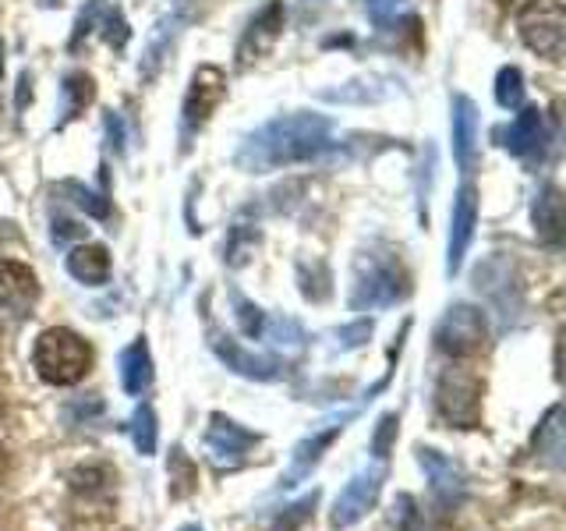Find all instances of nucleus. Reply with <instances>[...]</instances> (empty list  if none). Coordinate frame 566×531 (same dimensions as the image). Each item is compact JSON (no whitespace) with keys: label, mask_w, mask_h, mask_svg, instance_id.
Wrapping results in <instances>:
<instances>
[{"label":"nucleus","mask_w":566,"mask_h":531,"mask_svg":"<svg viewBox=\"0 0 566 531\" xmlns=\"http://www.w3.org/2000/svg\"><path fill=\"white\" fill-rule=\"evenodd\" d=\"M333 149V121L323 114L294 111L265 121L262 128L244 135L234 153V167L244 174H270L280 167L312 164Z\"/></svg>","instance_id":"f257e3e1"},{"label":"nucleus","mask_w":566,"mask_h":531,"mask_svg":"<svg viewBox=\"0 0 566 531\" xmlns=\"http://www.w3.org/2000/svg\"><path fill=\"white\" fill-rule=\"evenodd\" d=\"M411 294L403 262L394 252H365L354 266V288H350V309L354 312H379L394 309Z\"/></svg>","instance_id":"f03ea898"},{"label":"nucleus","mask_w":566,"mask_h":531,"mask_svg":"<svg viewBox=\"0 0 566 531\" xmlns=\"http://www.w3.org/2000/svg\"><path fill=\"white\" fill-rule=\"evenodd\" d=\"M32 365L40 372V379L50 386H75L85 379L88 365H93V351L75 330L53 326L35 336L32 347Z\"/></svg>","instance_id":"7ed1b4c3"},{"label":"nucleus","mask_w":566,"mask_h":531,"mask_svg":"<svg viewBox=\"0 0 566 531\" xmlns=\"http://www.w3.org/2000/svg\"><path fill=\"white\" fill-rule=\"evenodd\" d=\"M517 32L538 58L559 61L566 50V11L559 0H527L517 11Z\"/></svg>","instance_id":"20e7f679"},{"label":"nucleus","mask_w":566,"mask_h":531,"mask_svg":"<svg viewBox=\"0 0 566 531\" xmlns=\"http://www.w3.org/2000/svg\"><path fill=\"white\" fill-rule=\"evenodd\" d=\"M436 412L453 429H478L482 425V379L464 368H447L436 386Z\"/></svg>","instance_id":"39448f33"},{"label":"nucleus","mask_w":566,"mask_h":531,"mask_svg":"<svg viewBox=\"0 0 566 531\" xmlns=\"http://www.w3.org/2000/svg\"><path fill=\"white\" fill-rule=\"evenodd\" d=\"M489 341V319L482 309L468 305V301H457L447 309V315L436 323V347L450 358H474V354L485 351Z\"/></svg>","instance_id":"423d86ee"},{"label":"nucleus","mask_w":566,"mask_h":531,"mask_svg":"<svg viewBox=\"0 0 566 531\" xmlns=\"http://www.w3.org/2000/svg\"><path fill=\"white\" fill-rule=\"evenodd\" d=\"M227 96V75L217 64H202L191 75V85L185 93V106H181V149H191V138L206 128L209 114L217 111L220 100Z\"/></svg>","instance_id":"0eeeda50"},{"label":"nucleus","mask_w":566,"mask_h":531,"mask_svg":"<svg viewBox=\"0 0 566 531\" xmlns=\"http://www.w3.org/2000/svg\"><path fill=\"white\" fill-rule=\"evenodd\" d=\"M382 482H386V460H376V465L354 471L350 482L340 489V496H336L333 513H329V528L344 531V528L358 524L365 513L376 507L379 492H382Z\"/></svg>","instance_id":"6e6552de"},{"label":"nucleus","mask_w":566,"mask_h":531,"mask_svg":"<svg viewBox=\"0 0 566 531\" xmlns=\"http://www.w3.org/2000/svg\"><path fill=\"white\" fill-rule=\"evenodd\" d=\"M40 301V283L29 266L14 259H0V330L22 326Z\"/></svg>","instance_id":"1a4fd4ad"},{"label":"nucleus","mask_w":566,"mask_h":531,"mask_svg":"<svg viewBox=\"0 0 566 531\" xmlns=\"http://www.w3.org/2000/svg\"><path fill=\"white\" fill-rule=\"evenodd\" d=\"M418 465L421 471L429 475V489H432V500L442 513H453L468 496V475L464 468L457 465L453 457L439 454L432 447H418Z\"/></svg>","instance_id":"9d476101"},{"label":"nucleus","mask_w":566,"mask_h":531,"mask_svg":"<svg viewBox=\"0 0 566 531\" xmlns=\"http://www.w3.org/2000/svg\"><path fill=\"white\" fill-rule=\"evenodd\" d=\"M259 447V433L244 429L234 418L227 415H212L209 418V429H206V450H209V460L217 468H238L244 465L248 450Z\"/></svg>","instance_id":"9b49d317"},{"label":"nucleus","mask_w":566,"mask_h":531,"mask_svg":"<svg viewBox=\"0 0 566 531\" xmlns=\"http://www.w3.org/2000/svg\"><path fill=\"white\" fill-rule=\"evenodd\" d=\"M209 347L212 354L230 368V372H238V376L244 379H255V383H273L280 376V362L273 358H265V354H255V351H248L241 347L234 336H227L223 330L217 326H209Z\"/></svg>","instance_id":"f8f14e48"},{"label":"nucleus","mask_w":566,"mask_h":531,"mask_svg":"<svg viewBox=\"0 0 566 531\" xmlns=\"http://www.w3.org/2000/svg\"><path fill=\"white\" fill-rule=\"evenodd\" d=\"M474 227H478V188L471 181H464L453 199V209H450V241H447V273L450 277L460 273V266H464Z\"/></svg>","instance_id":"ddd939ff"},{"label":"nucleus","mask_w":566,"mask_h":531,"mask_svg":"<svg viewBox=\"0 0 566 531\" xmlns=\"http://www.w3.org/2000/svg\"><path fill=\"white\" fill-rule=\"evenodd\" d=\"M283 18H287L283 0H270V4L248 22V29L241 32V43H238V67H248L252 61H259L265 50H273V43L283 32Z\"/></svg>","instance_id":"4468645a"},{"label":"nucleus","mask_w":566,"mask_h":531,"mask_svg":"<svg viewBox=\"0 0 566 531\" xmlns=\"http://www.w3.org/2000/svg\"><path fill=\"white\" fill-rule=\"evenodd\" d=\"M450 132H453V159L457 167L471 174L478 164V106L468 96H453L450 106Z\"/></svg>","instance_id":"2eb2a0df"},{"label":"nucleus","mask_w":566,"mask_h":531,"mask_svg":"<svg viewBox=\"0 0 566 531\" xmlns=\"http://www.w3.org/2000/svg\"><path fill=\"white\" fill-rule=\"evenodd\" d=\"M545 142V114L538 106H521V114L503 128V149L513 156H531Z\"/></svg>","instance_id":"dca6fc26"},{"label":"nucleus","mask_w":566,"mask_h":531,"mask_svg":"<svg viewBox=\"0 0 566 531\" xmlns=\"http://www.w3.org/2000/svg\"><path fill=\"white\" fill-rule=\"evenodd\" d=\"M181 25H185V8H174L170 14H164L159 22L153 25L149 32V46H146V58H142V67H138V75L142 79H153L159 64H164L170 58V46L174 40L181 35Z\"/></svg>","instance_id":"f3484780"},{"label":"nucleus","mask_w":566,"mask_h":531,"mask_svg":"<svg viewBox=\"0 0 566 531\" xmlns=\"http://www.w3.org/2000/svg\"><path fill=\"white\" fill-rule=\"evenodd\" d=\"M354 415V412H350ZM350 415H344L340 421H329L326 429H318V433H312V436H305L294 447V465H291V471H287V478H283V486H294L297 478H305L318 460H323V454H326V447L344 433V421L350 418Z\"/></svg>","instance_id":"a211bd4d"},{"label":"nucleus","mask_w":566,"mask_h":531,"mask_svg":"<svg viewBox=\"0 0 566 531\" xmlns=\"http://www.w3.org/2000/svg\"><path fill=\"white\" fill-rule=\"evenodd\" d=\"M531 220H535V235L545 244L563 241V195L556 185H542L535 191V206H531Z\"/></svg>","instance_id":"6ab92c4d"},{"label":"nucleus","mask_w":566,"mask_h":531,"mask_svg":"<svg viewBox=\"0 0 566 531\" xmlns=\"http://www.w3.org/2000/svg\"><path fill=\"white\" fill-rule=\"evenodd\" d=\"M67 273L75 277L78 283H85V288H103V283L111 280V273H114L111 252H106L103 244H78V248H71Z\"/></svg>","instance_id":"aec40b11"},{"label":"nucleus","mask_w":566,"mask_h":531,"mask_svg":"<svg viewBox=\"0 0 566 531\" xmlns=\"http://www.w3.org/2000/svg\"><path fill=\"white\" fill-rule=\"evenodd\" d=\"M120 386H124V394H132V397L146 394L153 386V354H149L146 336H138V341H132L120 351Z\"/></svg>","instance_id":"412c9836"},{"label":"nucleus","mask_w":566,"mask_h":531,"mask_svg":"<svg viewBox=\"0 0 566 531\" xmlns=\"http://www.w3.org/2000/svg\"><path fill=\"white\" fill-rule=\"evenodd\" d=\"M96 96V82L85 75V71H67L64 75V85H61V117H57V128L71 124L78 114H85V106L93 103Z\"/></svg>","instance_id":"4be33fe9"},{"label":"nucleus","mask_w":566,"mask_h":531,"mask_svg":"<svg viewBox=\"0 0 566 531\" xmlns=\"http://www.w3.org/2000/svg\"><path fill=\"white\" fill-rule=\"evenodd\" d=\"M318 96L329 103H361L365 106V103H379L386 96H394V85H389V79H382V75H368V79H354L340 88H323Z\"/></svg>","instance_id":"5701e85b"},{"label":"nucleus","mask_w":566,"mask_h":531,"mask_svg":"<svg viewBox=\"0 0 566 531\" xmlns=\"http://www.w3.org/2000/svg\"><path fill=\"white\" fill-rule=\"evenodd\" d=\"M535 454L545 460V465L563 468V407L553 404L545 412L538 433H535Z\"/></svg>","instance_id":"b1692460"},{"label":"nucleus","mask_w":566,"mask_h":531,"mask_svg":"<svg viewBox=\"0 0 566 531\" xmlns=\"http://www.w3.org/2000/svg\"><path fill=\"white\" fill-rule=\"evenodd\" d=\"M53 195H61V199L75 202L85 212V217H93V220H106V217H111V202H106L99 191L85 188L78 181H61L57 188H53Z\"/></svg>","instance_id":"393cba45"},{"label":"nucleus","mask_w":566,"mask_h":531,"mask_svg":"<svg viewBox=\"0 0 566 531\" xmlns=\"http://www.w3.org/2000/svg\"><path fill=\"white\" fill-rule=\"evenodd\" d=\"M93 29H99L103 40L111 43L114 50H120L124 43H128V22H124L120 8H111L106 0H99V4H96V22H93Z\"/></svg>","instance_id":"a878e982"},{"label":"nucleus","mask_w":566,"mask_h":531,"mask_svg":"<svg viewBox=\"0 0 566 531\" xmlns=\"http://www.w3.org/2000/svg\"><path fill=\"white\" fill-rule=\"evenodd\" d=\"M495 103L503 106V111H521L524 106V75L521 67H503L500 75H495Z\"/></svg>","instance_id":"bb28decb"},{"label":"nucleus","mask_w":566,"mask_h":531,"mask_svg":"<svg viewBox=\"0 0 566 531\" xmlns=\"http://www.w3.org/2000/svg\"><path fill=\"white\" fill-rule=\"evenodd\" d=\"M132 442L142 457L156 454V412L149 404H142L138 412L132 415Z\"/></svg>","instance_id":"cd10ccee"},{"label":"nucleus","mask_w":566,"mask_h":531,"mask_svg":"<svg viewBox=\"0 0 566 531\" xmlns=\"http://www.w3.org/2000/svg\"><path fill=\"white\" fill-rule=\"evenodd\" d=\"M259 248V230L255 227H248V223H234V230H230V238H227V262L230 266H244L248 256H252Z\"/></svg>","instance_id":"c85d7f7f"},{"label":"nucleus","mask_w":566,"mask_h":531,"mask_svg":"<svg viewBox=\"0 0 566 531\" xmlns=\"http://www.w3.org/2000/svg\"><path fill=\"white\" fill-rule=\"evenodd\" d=\"M195 465H191V457L181 450V447H174L170 450V496H177V500H181V496H188L191 489H195Z\"/></svg>","instance_id":"c756f323"},{"label":"nucleus","mask_w":566,"mask_h":531,"mask_svg":"<svg viewBox=\"0 0 566 531\" xmlns=\"http://www.w3.org/2000/svg\"><path fill=\"white\" fill-rule=\"evenodd\" d=\"M315 503H318V489H312L308 496H301L297 503H291L287 510H283L280 518H276V521L270 524V531H297L301 524H305V521L312 518Z\"/></svg>","instance_id":"7c9ffc66"},{"label":"nucleus","mask_w":566,"mask_h":531,"mask_svg":"<svg viewBox=\"0 0 566 531\" xmlns=\"http://www.w3.org/2000/svg\"><path fill=\"white\" fill-rule=\"evenodd\" d=\"M230 301H234V315H238L241 333H244V336H262V330H265V315H262V309L252 305V301H248L244 294H238V291H230Z\"/></svg>","instance_id":"2f4dec72"},{"label":"nucleus","mask_w":566,"mask_h":531,"mask_svg":"<svg viewBox=\"0 0 566 531\" xmlns=\"http://www.w3.org/2000/svg\"><path fill=\"white\" fill-rule=\"evenodd\" d=\"M394 531H424L418 500H415L411 492H400L397 500H394Z\"/></svg>","instance_id":"473e14b6"},{"label":"nucleus","mask_w":566,"mask_h":531,"mask_svg":"<svg viewBox=\"0 0 566 531\" xmlns=\"http://www.w3.org/2000/svg\"><path fill=\"white\" fill-rule=\"evenodd\" d=\"M403 4H407V0H361V11L371 18V25L386 32V29H394Z\"/></svg>","instance_id":"72a5a7b5"},{"label":"nucleus","mask_w":566,"mask_h":531,"mask_svg":"<svg viewBox=\"0 0 566 531\" xmlns=\"http://www.w3.org/2000/svg\"><path fill=\"white\" fill-rule=\"evenodd\" d=\"M262 333H270L280 347H291V351H297L301 344H305V330H301V326L294 323V319H287V315L273 319V323L265 326Z\"/></svg>","instance_id":"f704fd0d"},{"label":"nucleus","mask_w":566,"mask_h":531,"mask_svg":"<svg viewBox=\"0 0 566 531\" xmlns=\"http://www.w3.org/2000/svg\"><path fill=\"white\" fill-rule=\"evenodd\" d=\"M397 425H400L397 415H382L379 418L376 439H371V454H376V460H386L389 457V447H394V439H397Z\"/></svg>","instance_id":"c9c22d12"},{"label":"nucleus","mask_w":566,"mask_h":531,"mask_svg":"<svg viewBox=\"0 0 566 531\" xmlns=\"http://www.w3.org/2000/svg\"><path fill=\"white\" fill-rule=\"evenodd\" d=\"M371 336V323H354V326H344V330H336V341H340V347H358V344H365Z\"/></svg>","instance_id":"e433bc0d"},{"label":"nucleus","mask_w":566,"mask_h":531,"mask_svg":"<svg viewBox=\"0 0 566 531\" xmlns=\"http://www.w3.org/2000/svg\"><path fill=\"white\" fill-rule=\"evenodd\" d=\"M50 235H53V241H57V244H64L71 238H85V227H78L75 220H67V217H53Z\"/></svg>","instance_id":"4c0bfd02"},{"label":"nucleus","mask_w":566,"mask_h":531,"mask_svg":"<svg viewBox=\"0 0 566 531\" xmlns=\"http://www.w3.org/2000/svg\"><path fill=\"white\" fill-rule=\"evenodd\" d=\"M106 138H111V149H117V153H124V121H120V114H106Z\"/></svg>","instance_id":"58836bf2"},{"label":"nucleus","mask_w":566,"mask_h":531,"mask_svg":"<svg viewBox=\"0 0 566 531\" xmlns=\"http://www.w3.org/2000/svg\"><path fill=\"white\" fill-rule=\"evenodd\" d=\"M32 100V79H29V71H22V79H18V111Z\"/></svg>","instance_id":"ea45409f"},{"label":"nucleus","mask_w":566,"mask_h":531,"mask_svg":"<svg viewBox=\"0 0 566 531\" xmlns=\"http://www.w3.org/2000/svg\"><path fill=\"white\" fill-rule=\"evenodd\" d=\"M0 79H4V43H0Z\"/></svg>","instance_id":"a19ab883"},{"label":"nucleus","mask_w":566,"mask_h":531,"mask_svg":"<svg viewBox=\"0 0 566 531\" xmlns=\"http://www.w3.org/2000/svg\"><path fill=\"white\" fill-rule=\"evenodd\" d=\"M43 8H53V4H61V0H40Z\"/></svg>","instance_id":"79ce46f5"},{"label":"nucleus","mask_w":566,"mask_h":531,"mask_svg":"<svg viewBox=\"0 0 566 531\" xmlns=\"http://www.w3.org/2000/svg\"><path fill=\"white\" fill-rule=\"evenodd\" d=\"M181 531H202V528H199V524H185Z\"/></svg>","instance_id":"37998d69"},{"label":"nucleus","mask_w":566,"mask_h":531,"mask_svg":"<svg viewBox=\"0 0 566 531\" xmlns=\"http://www.w3.org/2000/svg\"><path fill=\"white\" fill-rule=\"evenodd\" d=\"M0 415H4V397H0Z\"/></svg>","instance_id":"c03bdc74"}]
</instances>
